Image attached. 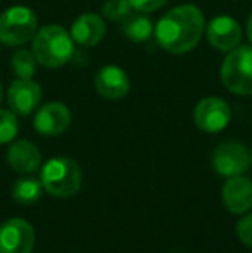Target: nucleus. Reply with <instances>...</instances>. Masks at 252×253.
<instances>
[{
	"mask_svg": "<svg viewBox=\"0 0 252 253\" xmlns=\"http://www.w3.org/2000/svg\"><path fill=\"white\" fill-rule=\"evenodd\" d=\"M205 31V17L197 5L182 3L169 9L154 26V37L162 50L182 55L194 50Z\"/></svg>",
	"mask_w": 252,
	"mask_h": 253,
	"instance_id": "nucleus-1",
	"label": "nucleus"
},
{
	"mask_svg": "<svg viewBox=\"0 0 252 253\" xmlns=\"http://www.w3.org/2000/svg\"><path fill=\"white\" fill-rule=\"evenodd\" d=\"M74 42L71 33L61 24H47L40 28L33 38V53L38 64L47 69L62 67L73 59Z\"/></svg>",
	"mask_w": 252,
	"mask_h": 253,
	"instance_id": "nucleus-2",
	"label": "nucleus"
},
{
	"mask_svg": "<svg viewBox=\"0 0 252 253\" xmlns=\"http://www.w3.org/2000/svg\"><path fill=\"white\" fill-rule=\"evenodd\" d=\"M81 169L69 157H54L42 167L40 181L44 190L57 198H69L81 188Z\"/></svg>",
	"mask_w": 252,
	"mask_h": 253,
	"instance_id": "nucleus-3",
	"label": "nucleus"
},
{
	"mask_svg": "<svg viewBox=\"0 0 252 253\" xmlns=\"http://www.w3.org/2000/svg\"><path fill=\"white\" fill-rule=\"evenodd\" d=\"M38 31V17L26 5H12L0 14V43L21 47L33 40Z\"/></svg>",
	"mask_w": 252,
	"mask_h": 253,
	"instance_id": "nucleus-4",
	"label": "nucleus"
},
{
	"mask_svg": "<svg viewBox=\"0 0 252 253\" xmlns=\"http://www.w3.org/2000/svg\"><path fill=\"white\" fill-rule=\"evenodd\" d=\"M219 76L228 91L242 97L252 95V45H239L228 52Z\"/></svg>",
	"mask_w": 252,
	"mask_h": 253,
	"instance_id": "nucleus-5",
	"label": "nucleus"
},
{
	"mask_svg": "<svg viewBox=\"0 0 252 253\" xmlns=\"http://www.w3.org/2000/svg\"><path fill=\"white\" fill-rule=\"evenodd\" d=\"M251 164L249 150L239 141H223L212 153V167L223 177L246 174Z\"/></svg>",
	"mask_w": 252,
	"mask_h": 253,
	"instance_id": "nucleus-6",
	"label": "nucleus"
},
{
	"mask_svg": "<svg viewBox=\"0 0 252 253\" xmlns=\"http://www.w3.org/2000/svg\"><path fill=\"white\" fill-rule=\"evenodd\" d=\"M230 119H232V110L221 97H205L194 109L195 126L204 133H219L228 126Z\"/></svg>",
	"mask_w": 252,
	"mask_h": 253,
	"instance_id": "nucleus-7",
	"label": "nucleus"
},
{
	"mask_svg": "<svg viewBox=\"0 0 252 253\" xmlns=\"http://www.w3.org/2000/svg\"><path fill=\"white\" fill-rule=\"evenodd\" d=\"M205 35L212 48L226 53L237 48L242 42V28L239 21L228 14H219L212 17L209 24H205Z\"/></svg>",
	"mask_w": 252,
	"mask_h": 253,
	"instance_id": "nucleus-8",
	"label": "nucleus"
},
{
	"mask_svg": "<svg viewBox=\"0 0 252 253\" xmlns=\"http://www.w3.org/2000/svg\"><path fill=\"white\" fill-rule=\"evenodd\" d=\"M35 229L24 219H9L0 224V253H31Z\"/></svg>",
	"mask_w": 252,
	"mask_h": 253,
	"instance_id": "nucleus-9",
	"label": "nucleus"
},
{
	"mask_svg": "<svg viewBox=\"0 0 252 253\" xmlns=\"http://www.w3.org/2000/svg\"><path fill=\"white\" fill-rule=\"evenodd\" d=\"M42 102V88L37 81L31 80H14L7 90V103L16 116H30L35 112Z\"/></svg>",
	"mask_w": 252,
	"mask_h": 253,
	"instance_id": "nucleus-10",
	"label": "nucleus"
},
{
	"mask_svg": "<svg viewBox=\"0 0 252 253\" xmlns=\"http://www.w3.org/2000/svg\"><path fill=\"white\" fill-rule=\"evenodd\" d=\"M97 93L105 100H121L130 93V76L119 66H104L97 71L94 78Z\"/></svg>",
	"mask_w": 252,
	"mask_h": 253,
	"instance_id": "nucleus-11",
	"label": "nucleus"
},
{
	"mask_svg": "<svg viewBox=\"0 0 252 253\" xmlns=\"http://www.w3.org/2000/svg\"><path fill=\"white\" fill-rule=\"evenodd\" d=\"M35 131L42 136H57L71 126V110L62 102H49L33 119Z\"/></svg>",
	"mask_w": 252,
	"mask_h": 253,
	"instance_id": "nucleus-12",
	"label": "nucleus"
},
{
	"mask_svg": "<svg viewBox=\"0 0 252 253\" xmlns=\"http://www.w3.org/2000/svg\"><path fill=\"white\" fill-rule=\"evenodd\" d=\"M223 205L235 215H244L252 209V181L246 176H232L221 190Z\"/></svg>",
	"mask_w": 252,
	"mask_h": 253,
	"instance_id": "nucleus-13",
	"label": "nucleus"
},
{
	"mask_svg": "<svg viewBox=\"0 0 252 253\" xmlns=\"http://www.w3.org/2000/svg\"><path fill=\"white\" fill-rule=\"evenodd\" d=\"M69 33L73 42L80 47H97L105 37V21L95 12H85L74 19Z\"/></svg>",
	"mask_w": 252,
	"mask_h": 253,
	"instance_id": "nucleus-14",
	"label": "nucleus"
},
{
	"mask_svg": "<svg viewBox=\"0 0 252 253\" xmlns=\"http://www.w3.org/2000/svg\"><path fill=\"white\" fill-rule=\"evenodd\" d=\"M7 162L16 172L33 174L42 166V153L35 143L28 140L12 141L7 150Z\"/></svg>",
	"mask_w": 252,
	"mask_h": 253,
	"instance_id": "nucleus-15",
	"label": "nucleus"
},
{
	"mask_svg": "<svg viewBox=\"0 0 252 253\" xmlns=\"http://www.w3.org/2000/svg\"><path fill=\"white\" fill-rule=\"evenodd\" d=\"M121 31L128 40L135 42V43H144L154 35V24L147 16H144L142 12H137L130 14L123 21Z\"/></svg>",
	"mask_w": 252,
	"mask_h": 253,
	"instance_id": "nucleus-16",
	"label": "nucleus"
},
{
	"mask_svg": "<svg viewBox=\"0 0 252 253\" xmlns=\"http://www.w3.org/2000/svg\"><path fill=\"white\" fill-rule=\"evenodd\" d=\"M44 193V184L40 179H35L31 176L21 177L12 184V200L19 205H33L40 200Z\"/></svg>",
	"mask_w": 252,
	"mask_h": 253,
	"instance_id": "nucleus-17",
	"label": "nucleus"
},
{
	"mask_svg": "<svg viewBox=\"0 0 252 253\" xmlns=\"http://www.w3.org/2000/svg\"><path fill=\"white\" fill-rule=\"evenodd\" d=\"M37 66L38 60L33 50L21 48V50L14 52V55L10 57V67H12L14 76L21 78V80H31L37 73Z\"/></svg>",
	"mask_w": 252,
	"mask_h": 253,
	"instance_id": "nucleus-18",
	"label": "nucleus"
},
{
	"mask_svg": "<svg viewBox=\"0 0 252 253\" xmlns=\"http://www.w3.org/2000/svg\"><path fill=\"white\" fill-rule=\"evenodd\" d=\"M133 12L130 0H105L102 5V16L112 23H123Z\"/></svg>",
	"mask_w": 252,
	"mask_h": 253,
	"instance_id": "nucleus-19",
	"label": "nucleus"
},
{
	"mask_svg": "<svg viewBox=\"0 0 252 253\" xmlns=\"http://www.w3.org/2000/svg\"><path fill=\"white\" fill-rule=\"evenodd\" d=\"M19 131L17 116L12 110L0 109V145L12 143Z\"/></svg>",
	"mask_w": 252,
	"mask_h": 253,
	"instance_id": "nucleus-20",
	"label": "nucleus"
},
{
	"mask_svg": "<svg viewBox=\"0 0 252 253\" xmlns=\"http://www.w3.org/2000/svg\"><path fill=\"white\" fill-rule=\"evenodd\" d=\"M237 236L246 247L252 248V212H247L237 224Z\"/></svg>",
	"mask_w": 252,
	"mask_h": 253,
	"instance_id": "nucleus-21",
	"label": "nucleus"
},
{
	"mask_svg": "<svg viewBox=\"0 0 252 253\" xmlns=\"http://www.w3.org/2000/svg\"><path fill=\"white\" fill-rule=\"evenodd\" d=\"M133 10L142 14H151L155 10L162 9V7L168 3V0H130Z\"/></svg>",
	"mask_w": 252,
	"mask_h": 253,
	"instance_id": "nucleus-22",
	"label": "nucleus"
},
{
	"mask_svg": "<svg viewBox=\"0 0 252 253\" xmlns=\"http://www.w3.org/2000/svg\"><path fill=\"white\" fill-rule=\"evenodd\" d=\"M246 33H247V38H249V43L252 45V12H251V16L247 17V23H246Z\"/></svg>",
	"mask_w": 252,
	"mask_h": 253,
	"instance_id": "nucleus-23",
	"label": "nucleus"
},
{
	"mask_svg": "<svg viewBox=\"0 0 252 253\" xmlns=\"http://www.w3.org/2000/svg\"><path fill=\"white\" fill-rule=\"evenodd\" d=\"M3 100V88H2V83H0V103Z\"/></svg>",
	"mask_w": 252,
	"mask_h": 253,
	"instance_id": "nucleus-24",
	"label": "nucleus"
},
{
	"mask_svg": "<svg viewBox=\"0 0 252 253\" xmlns=\"http://www.w3.org/2000/svg\"><path fill=\"white\" fill-rule=\"evenodd\" d=\"M251 162H252V153H251Z\"/></svg>",
	"mask_w": 252,
	"mask_h": 253,
	"instance_id": "nucleus-25",
	"label": "nucleus"
}]
</instances>
